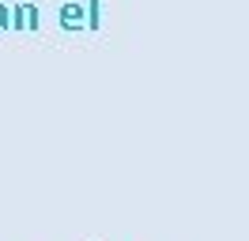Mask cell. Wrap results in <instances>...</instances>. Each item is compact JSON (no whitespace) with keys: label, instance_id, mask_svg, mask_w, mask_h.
Returning <instances> with one entry per match:
<instances>
[{"label":"cell","instance_id":"obj_3","mask_svg":"<svg viewBox=\"0 0 249 241\" xmlns=\"http://www.w3.org/2000/svg\"><path fill=\"white\" fill-rule=\"evenodd\" d=\"M102 27V0H87V30Z\"/></svg>","mask_w":249,"mask_h":241},{"label":"cell","instance_id":"obj_4","mask_svg":"<svg viewBox=\"0 0 249 241\" xmlns=\"http://www.w3.org/2000/svg\"><path fill=\"white\" fill-rule=\"evenodd\" d=\"M4 30H12V4L0 0V34H4Z\"/></svg>","mask_w":249,"mask_h":241},{"label":"cell","instance_id":"obj_1","mask_svg":"<svg viewBox=\"0 0 249 241\" xmlns=\"http://www.w3.org/2000/svg\"><path fill=\"white\" fill-rule=\"evenodd\" d=\"M12 30H42V8L34 0H16L12 4Z\"/></svg>","mask_w":249,"mask_h":241},{"label":"cell","instance_id":"obj_2","mask_svg":"<svg viewBox=\"0 0 249 241\" xmlns=\"http://www.w3.org/2000/svg\"><path fill=\"white\" fill-rule=\"evenodd\" d=\"M57 23H61V30H87V8L79 0H64L57 8Z\"/></svg>","mask_w":249,"mask_h":241}]
</instances>
